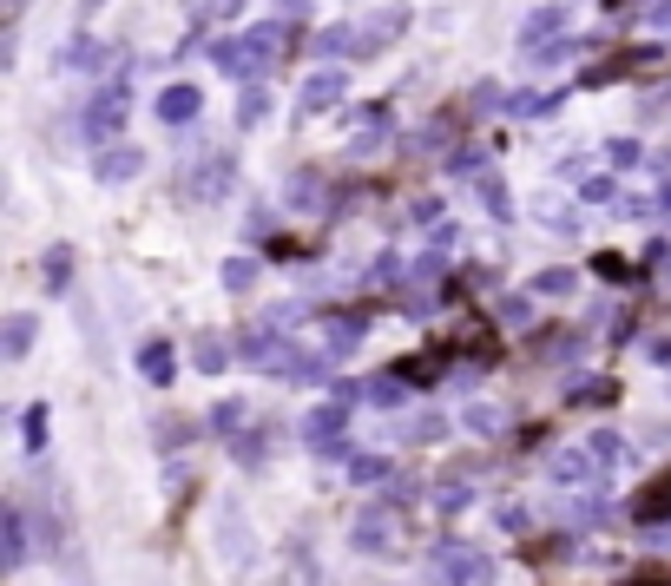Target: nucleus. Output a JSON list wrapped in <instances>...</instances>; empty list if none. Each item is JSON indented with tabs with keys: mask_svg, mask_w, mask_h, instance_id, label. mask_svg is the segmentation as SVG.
<instances>
[{
	"mask_svg": "<svg viewBox=\"0 0 671 586\" xmlns=\"http://www.w3.org/2000/svg\"><path fill=\"white\" fill-rule=\"evenodd\" d=\"M527 218H540L547 231H560V238H573V231H579V211L560 205V198H527Z\"/></svg>",
	"mask_w": 671,
	"mask_h": 586,
	"instance_id": "nucleus-19",
	"label": "nucleus"
},
{
	"mask_svg": "<svg viewBox=\"0 0 671 586\" xmlns=\"http://www.w3.org/2000/svg\"><path fill=\"white\" fill-rule=\"evenodd\" d=\"M297 356H303V349L290 343V336H277V330H250L244 343H237V363L270 369V376H290V369H297Z\"/></svg>",
	"mask_w": 671,
	"mask_h": 586,
	"instance_id": "nucleus-4",
	"label": "nucleus"
},
{
	"mask_svg": "<svg viewBox=\"0 0 671 586\" xmlns=\"http://www.w3.org/2000/svg\"><path fill=\"white\" fill-rule=\"evenodd\" d=\"M586 448H593L599 468H619V461H625V442L612 435V428H593V435H586Z\"/></svg>",
	"mask_w": 671,
	"mask_h": 586,
	"instance_id": "nucleus-31",
	"label": "nucleus"
},
{
	"mask_svg": "<svg viewBox=\"0 0 671 586\" xmlns=\"http://www.w3.org/2000/svg\"><path fill=\"white\" fill-rule=\"evenodd\" d=\"M533 297H573L579 290V270H566V264H553V270H533Z\"/></svg>",
	"mask_w": 671,
	"mask_h": 586,
	"instance_id": "nucleus-26",
	"label": "nucleus"
},
{
	"mask_svg": "<svg viewBox=\"0 0 671 586\" xmlns=\"http://www.w3.org/2000/svg\"><path fill=\"white\" fill-rule=\"evenodd\" d=\"M191 363H198L204 376H218V369H231V363H237V343H224L218 330H204L198 343H191Z\"/></svg>",
	"mask_w": 671,
	"mask_h": 586,
	"instance_id": "nucleus-18",
	"label": "nucleus"
},
{
	"mask_svg": "<svg viewBox=\"0 0 671 586\" xmlns=\"http://www.w3.org/2000/svg\"><path fill=\"white\" fill-rule=\"evenodd\" d=\"M297 211H329V185L316 172H290V191H283Z\"/></svg>",
	"mask_w": 671,
	"mask_h": 586,
	"instance_id": "nucleus-20",
	"label": "nucleus"
},
{
	"mask_svg": "<svg viewBox=\"0 0 671 586\" xmlns=\"http://www.w3.org/2000/svg\"><path fill=\"white\" fill-rule=\"evenodd\" d=\"M349 475H356L362 488H375V481H389L395 468H389V461H382V455H356V461H349Z\"/></svg>",
	"mask_w": 671,
	"mask_h": 586,
	"instance_id": "nucleus-35",
	"label": "nucleus"
},
{
	"mask_svg": "<svg viewBox=\"0 0 671 586\" xmlns=\"http://www.w3.org/2000/svg\"><path fill=\"white\" fill-rule=\"evenodd\" d=\"M218 534H224V567H244L250 560V527H244V507L237 501L218 507Z\"/></svg>",
	"mask_w": 671,
	"mask_h": 586,
	"instance_id": "nucleus-12",
	"label": "nucleus"
},
{
	"mask_svg": "<svg viewBox=\"0 0 671 586\" xmlns=\"http://www.w3.org/2000/svg\"><path fill=\"white\" fill-rule=\"evenodd\" d=\"M343 99H349V73H343V66H316L310 80H303V93H297V119L310 126L316 112L343 106Z\"/></svg>",
	"mask_w": 671,
	"mask_h": 586,
	"instance_id": "nucleus-5",
	"label": "nucleus"
},
{
	"mask_svg": "<svg viewBox=\"0 0 671 586\" xmlns=\"http://www.w3.org/2000/svg\"><path fill=\"white\" fill-rule=\"evenodd\" d=\"M27 560H33V547H27V507L14 501V507H7V567L20 573Z\"/></svg>",
	"mask_w": 671,
	"mask_h": 586,
	"instance_id": "nucleus-22",
	"label": "nucleus"
},
{
	"mask_svg": "<svg viewBox=\"0 0 671 586\" xmlns=\"http://www.w3.org/2000/svg\"><path fill=\"white\" fill-rule=\"evenodd\" d=\"M369 20H375V27H362V33H356V53H362V60H369V53H382V47H395V40L408 33V20H415V14H408V7H382V14H369Z\"/></svg>",
	"mask_w": 671,
	"mask_h": 586,
	"instance_id": "nucleus-10",
	"label": "nucleus"
},
{
	"mask_svg": "<svg viewBox=\"0 0 671 586\" xmlns=\"http://www.w3.org/2000/svg\"><path fill=\"white\" fill-rule=\"evenodd\" d=\"M652 14H658V27H671V0H652Z\"/></svg>",
	"mask_w": 671,
	"mask_h": 586,
	"instance_id": "nucleus-47",
	"label": "nucleus"
},
{
	"mask_svg": "<svg viewBox=\"0 0 671 586\" xmlns=\"http://www.w3.org/2000/svg\"><path fill=\"white\" fill-rule=\"evenodd\" d=\"M619 402V382L612 376H573L566 382V409H612Z\"/></svg>",
	"mask_w": 671,
	"mask_h": 586,
	"instance_id": "nucleus-13",
	"label": "nucleus"
},
{
	"mask_svg": "<svg viewBox=\"0 0 671 586\" xmlns=\"http://www.w3.org/2000/svg\"><path fill=\"white\" fill-rule=\"evenodd\" d=\"M244 422H250V402L244 396H224L218 409H211V435H218V442H224V435L237 442V428H244Z\"/></svg>",
	"mask_w": 671,
	"mask_h": 586,
	"instance_id": "nucleus-25",
	"label": "nucleus"
},
{
	"mask_svg": "<svg viewBox=\"0 0 671 586\" xmlns=\"http://www.w3.org/2000/svg\"><path fill=\"white\" fill-rule=\"evenodd\" d=\"M191 198H204V205H224V198H231V159H204L198 165V185H191Z\"/></svg>",
	"mask_w": 671,
	"mask_h": 586,
	"instance_id": "nucleus-15",
	"label": "nucleus"
},
{
	"mask_svg": "<svg viewBox=\"0 0 671 586\" xmlns=\"http://www.w3.org/2000/svg\"><path fill=\"white\" fill-rule=\"evenodd\" d=\"M224 290H237V297H244V290H257V277H264V264H257V257H224Z\"/></svg>",
	"mask_w": 671,
	"mask_h": 586,
	"instance_id": "nucleus-28",
	"label": "nucleus"
},
{
	"mask_svg": "<svg viewBox=\"0 0 671 586\" xmlns=\"http://www.w3.org/2000/svg\"><path fill=\"white\" fill-rule=\"evenodd\" d=\"M323 330H329L323 356H329V363H343V356H356V349H362V330H369V323H362V317H329Z\"/></svg>",
	"mask_w": 671,
	"mask_h": 586,
	"instance_id": "nucleus-17",
	"label": "nucleus"
},
{
	"mask_svg": "<svg viewBox=\"0 0 671 586\" xmlns=\"http://www.w3.org/2000/svg\"><path fill=\"white\" fill-rule=\"evenodd\" d=\"M408 218H415V224H441V198H415V205H408Z\"/></svg>",
	"mask_w": 671,
	"mask_h": 586,
	"instance_id": "nucleus-40",
	"label": "nucleus"
},
{
	"mask_svg": "<svg viewBox=\"0 0 671 586\" xmlns=\"http://www.w3.org/2000/svg\"><path fill=\"white\" fill-rule=\"evenodd\" d=\"M658 211H671V185H665V191H658Z\"/></svg>",
	"mask_w": 671,
	"mask_h": 586,
	"instance_id": "nucleus-48",
	"label": "nucleus"
},
{
	"mask_svg": "<svg viewBox=\"0 0 671 586\" xmlns=\"http://www.w3.org/2000/svg\"><path fill=\"white\" fill-rule=\"evenodd\" d=\"M145 172V152H139V145H106V152H93V178H99V185H132V178H139Z\"/></svg>",
	"mask_w": 671,
	"mask_h": 586,
	"instance_id": "nucleus-8",
	"label": "nucleus"
},
{
	"mask_svg": "<svg viewBox=\"0 0 671 586\" xmlns=\"http://www.w3.org/2000/svg\"><path fill=\"white\" fill-rule=\"evenodd\" d=\"M20 435H27V455H40V448H47V402H33V409L20 415Z\"/></svg>",
	"mask_w": 671,
	"mask_h": 586,
	"instance_id": "nucleus-33",
	"label": "nucleus"
},
{
	"mask_svg": "<svg viewBox=\"0 0 671 586\" xmlns=\"http://www.w3.org/2000/svg\"><path fill=\"white\" fill-rule=\"evenodd\" d=\"M435 573H441V586H494V554H487V547H468V540H441Z\"/></svg>",
	"mask_w": 671,
	"mask_h": 586,
	"instance_id": "nucleus-3",
	"label": "nucleus"
},
{
	"mask_svg": "<svg viewBox=\"0 0 671 586\" xmlns=\"http://www.w3.org/2000/svg\"><path fill=\"white\" fill-rule=\"evenodd\" d=\"M579 205H619V178L612 172H593V178H573Z\"/></svg>",
	"mask_w": 671,
	"mask_h": 586,
	"instance_id": "nucleus-27",
	"label": "nucleus"
},
{
	"mask_svg": "<svg viewBox=\"0 0 671 586\" xmlns=\"http://www.w3.org/2000/svg\"><path fill=\"white\" fill-rule=\"evenodd\" d=\"M474 106H481V112H500V86L481 80V86H474Z\"/></svg>",
	"mask_w": 671,
	"mask_h": 586,
	"instance_id": "nucleus-43",
	"label": "nucleus"
},
{
	"mask_svg": "<svg viewBox=\"0 0 671 586\" xmlns=\"http://www.w3.org/2000/svg\"><path fill=\"white\" fill-rule=\"evenodd\" d=\"M547 475L560 481V488H579V481L599 475V461H593V448H553V455H547Z\"/></svg>",
	"mask_w": 671,
	"mask_h": 586,
	"instance_id": "nucleus-11",
	"label": "nucleus"
},
{
	"mask_svg": "<svg viewBox=\"0 0 671 586\" xmlns=\"http://www.w3.org/2000/svg\"><path fill=\"white\" fill-rule=\"evenodd\" d=\"M481 205H487V211H494V218H500V224H514V198H507V185H500V178H494V172H487V178H481Z\"/></svg>",
	"mask_w": 671,
	"mask_h": 586,
	"instance_id": "nucleus-32",
	"label": "nucleus"
},
{
	"mask_svg": "<svg viewBox=\"0 0 671 586\" xmlns=\"http://www.w3.org/2000/svg\"><path fill=\"white\" fill-rule=\"evenodd\" d=\"M494 310H500V323H507V330H533V290H527V297H520V290H514V297H500Z\"/></svg>",
	"mask_w": 671,
	"mask_h": 586,
	"instance_id": "nucleus-30",
	"label": "nucleus"
},
{
	"mask_svg": "<svg viewBox=\"0 0 671 586\" xmlns=\"http://www.w3.org/2000/svg\"><path fill=\"white\" fill-rule=\"evenodd\" d=\"M316 53H356V33L349 27H323L316 33Z\"/></svg>",
	"mask_w": 671,
	"mask_h": 586,
	"instance_id": "nucleus-39",
	"label": "nucleus"
},
{
	"mask_svg": "<svg viewBox=\"0 0 671 586\" xmlns=\"http://www.w3.org/2000/svg\"><path fill=\"white\" fill-rule=\"evenodd\" d=\"M665 277H671V251H665Z\"/></svg>",
	"mask_w": 671,
	"mask_h": 586,
	"instance_id": "nucleus-49",
	"label": "nucleus"
},
{
	"mask_svg": "<svg viewBox=\"0 0 671 586\" xmlns=\"http://www.w3.org/2000/svg\"><path fill=\"white\" fill-rule=\"evenodd\" d=\"M125 112H132V80H125V73H112V80L93 93V106H86V139H93L99 152H106V145H119Z\"/></svg>",
	"mask_w": 671,
	"mask_h": 586,
	"instance_id": "nucleus-1",
	"label": "nucleus"
},
{
	"mask_svg": "<svg viewBox=\"0 0 671 586\" xmlns=\"http://www.w3.org/2000/svg\"><path fill=\"white\" fill-rule=\"evenodd\" d=\"M448 178L481 185V178H487V152H481V145H454V152H448Z\"/></svg>",
	"mask_w": 671,
	"mask_h": 586,
	"instance_id": "nucleus-24",
	"label": "nucleus"
},
{
	"mask_svg": "<svg viewBox=\"0 0 671 586\" xmlns=\"http://www.w3.org/2000/svg\"><path fill=\"white\" fill-rule=\"evenodd\" d=\"M66 277H73V251H66V244H53V251H47V290H73Z\"/></svg>",
	"mask_w": 671,
	"mask_h": 586,
	"instance_id": "nucleus-34",
	"label": "nucleus"
},
{
	"mask_svg": "<svg viewBox=\"0 0 671 586\" xmlns=\"http://www.w3.org/2000/svg\"><path fill=\"white\" fill-rule=\"evenodd\" d=\"M560 33H566V7H533V14L520 20V53L533 60V53H547Z\"/></svg>",
	"mask_w": 671,
	"mask_h": 586,
	"instance_id": "nucleus-9",
	"label": "nucleus"
},
{
	"mask_svg": "<svg viewBox=\"0 0 671 586\" xmlns=\"http://www.w3.org/2000/svg\"><path fill=\"white\" fill-rule=\"evenodd\" d=\"M231 455H237V468H264L270 442H264V435H237V448H231Z\"/></svg>",
	"mask_w": 671,
	"mask_h": 586,
	"instance_id": "nucleus-37",
	"label": "nucleus"
},
{
	"mask_svg": "<svg viewBox=\"0 0 671 586\" xmlns=\"http://www.w3.org/2000/svg\"><path fill=\"white\" fill-rule=\"evenodd\" d=\"M204 112V93L191 80H178V86H158V99H152V119L158 126H191Z\"/></svg>",
	"mask_w": 671,
	"mask_h": 586,
	"instance_id": "nucleus-7",
	"label": "nucleus"
},
{
	"mask_svg": "<svg viewBox=\"0 0 671 586\" xmlns=\"http://www.w3.org/2000/svg\"><path fill=\"white\" fill-rule=\"evenodd\" d=\"M606 159L619 165V172H632V165L645 159V145H639V139H606Z\"/></svg>",
	"mask_w": 671,
	"mask_h": 586,
	"instance_id": "nucleus-38",
	"label": "nucleus"
},
{
	"mask_svg": "<svg viewBox=\"0 0 671 586\" xmlns=\"http://www.w3.org/2000/svg\"><path fill=\"white\" fill-rule=\"evenodd\" d=\"M244 14V0H204L198 7V27H191V40H204L211 27H224V20H237Z\"/></svg>",
	"mask_w": 671,
	"mask_h": 586,
	"instance_id": "nucleus-29",
	"label": "nucleus"
},
{
	"mask_svg": "<svg viewBox=\"0 0 671 586\" xmlns=\"http://www.w3.org/2000/svg\"><path fill=\"white\" fill-rule=\"evenodd\" d=\"M264 119H270V86L257 80V86H244V93H237V126H244V132H257Z\"/></svg>",
	"mask_w": 671,
	"mask_h": 586,
	"instance_id": "nucleus-23",
	"label": "nucleus"
},
{
	"mask_svg": "<svg viewBox=\"0 0 671 586\" xmlns=\"http://www.w3.org/2000/svg\"><path fill=\"white\" fill-rule=\"evenodd\" d=\"M349 409H356V402L329 396V402H316V409L303 415V442H310V455L329 448V442H349Z\"/></svg>",
	"mask_w": 671,
	"mask_h": 586,
	"instance_id": "nucleus-6",
	"label": "nucleus"
},
{
	"mask_svg": "<svg viewBox=\"0 0 671 586\" xmlns=\"http://www.w3.org/2000/svg\"><path fill=\"white\" fill-rule=\"evenodd\" d=\"M33 336H40V317H33V310H14V317L0 323V356H7V363H20V356L33 349Z\"/></svg>",
	"mask_w": 671,
	"mask_h": 586,
	"instance_id": "nucleus-14",
	"label": "nucleus"
},
{
	"mask_svg": "<svg viewBox=\"0 0 671 586\" xmlns=\"http://www.w3.org/2000/svg\"><path fill=\"white\" fill-rule=\"evenodd\" d=\"M441 428H448V422H441V415H422V422H415V428H408V442H435V435H441Z\"/></svg>",
	"mask_w": 671,
	"mask_h": 586,
	"instance_id": "nucleus-42",
	"label": "nucleus"
},
{
	"mask_svg": "<svg viewBox=\"0 0 671 586\" xmlns=\"http://www.w3.org/2000/svg\"><path fill=\"white\" fill-rule=\"evenodd\" d=\"M652 349V363H671V336H658V343H645Z\"/></svg>",
	"mask_w": 671,
	"mask_h": 586,
	"instance_id": "nucleus-46",
	"label": "nucleus"
},
{
	"mask_svg": "<svg viewBox=\"0 0 671 586\" xmlns=\"http://www.w3.org/2000/svg\"><path fill=\"white\" fill-rule=\"evenodd\" d=\"M639 514H645V521H658V514H671V481H665V488H652V501H645Z\"/></svg>",
	"mask_w": 671,
	"mask_h": 586,
	"instance_id": "nucleus-41",
	"label": "nucleus"
},
{
	"mask_svg": "<svg viewBox=\"0 0 671 586\" xmlns=\"http://www.w3.org/2000/svg\"><path fill=\"white\" fill-rule=\"evenodd\" d=\"M461 428H468L474 442H494L500 428H507V409H494V402H468V415H461Z\"/></svg>",
	"mask_w": 671,
	"mask_h": 586,
	"instance_id": "nucleus-21",
	"label": "nucleus"
},
{
	"mask_svg": "<svg viewBox=\"0 0 671 586\" xmlns=\"http://www.w3.org/2000/svg\"><path fill=\"white\" fill-rule=\"evenodd\" d=\"M139 376L152 382V389H172V376H178V356H172V343H165V336L139 349Z\"/></svg>",
	"mask_w": 671,
	"mask_h": 586,
	"instance_id": "nucleus-16",
	"label": "nucleus"
},
{
	"mask_svg": "<svg viewBox=\"0 0 671 586\" xmlns=\"http://www.w3.org/2000/svg\"><path fill=\"white\" fill-rule=\"evenodd\" d=\"M349 547L356 554H402V514H395V501H369L349 521Z\"/></svg>",
	"mask_w": 671,
	"mask_h": 586,
	"instance_id": "nucleus-2",
	"label": "nucleus"
},
{
	"mask_svg": "<svg viewBox=\"0 0 671 586\" xmlns=\"http://www.w3.org/2000/svg\"><path fill=\"white\" fill-rule=\"evenodd\" d=\"M619 211H625V218H652L658 198H619Z\"/></svg>",
	"mask_w": 671,
	"mask_h": 586,
	"instance_id": "nucleus-45",
	"label": "nucleus"
},
{
	"mask_svg": "<svg viewBox=\"0 0 671 586\" xmlns=\"http://www.w3.org/2000/svg\"><path fill=\"white\" fill-rule=\"evenodd\" d=\"M389 277H402V257H395V251H382V257H375L369 270H362V284H369V290H382V284H389Z\"/></svg>",
	"mask_w": 671,
	"mask_h": 586,
	"instance_id": "nucleus-36",
	"label": "nucleus"
},
{
	"mask_svg": "<svg viewBox=\"0 0 671 586\" xmlns=\"http://www.w3.org/2000/svg\"><path fill=\"white\" fill-rule=\"evenodd\" d=\"M454 238H461V224H448V218H441V224H435V231H428V244H435V251H448V244H454Z\"/></svg>",
	"mask_w": 671,
	"mask_h": 586,
	"instance_id": "nucleus-44",
	"label": "nucleus"
}]
</instances>
